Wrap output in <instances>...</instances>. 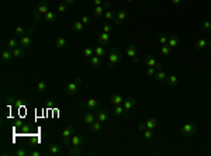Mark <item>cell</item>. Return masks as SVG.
Masks as SVG:
<instances>
[{
  "label": "cell",
  "instance_id": "1",
  "mask_svg": "<svg viewBox=\"0 0 211 156\" xmlns=\"http://www.w3.org/2000/svg\"><path fill=\"white\" fill-rule=\"evenodd\" d=\"M49 11V4L47 0H40L38 4H37V10L34 13V17L37 21H40L42 17H44L45 14Z\"/></svg>",
  "mask_w": 211,
  "mask_h": 156
},
{
  "label": "cell",
  "instance_id": "2",
  "mask_svg": "<svg viewBox=\"0 0 211 156\" xmlns=\"http://www.w3.org/2000/svg\"><path fill=\"white\" fill-rule=\"evenodd\" d=\"M121 59V52L117 46H113L108 52V68H114Z\"/></svg>",
  "mask_w": 211,
  "mask_h": 156
},
{
  "label": "cell",
  "instance_id": "3",
  "mask_svg": "<svg viewBox=\"0 0 211 156\" xmlns=\"http://www.w3.org/2000/svg\"><path fill=\"white\" fill-rule=\"evenodd\" d=\"M73 134H75V127L73 125H68V127H65L62 129V132H61V135H62V145L65 146L70 145V138H72Z\"/></svg>",
  "mask_w": 211,
  "mask_h": 156
},
{
  "label": "cell",
  "instance_id": "4",
  "mask_svg": "<svg viewBox=\"0 0 211 156\" xmlns=\"http://www.w3.org/2000/svg\"><path fill=\"white\" fill-rule=\"evenodd\" d=\"M197 132V125L194 122H187L182 127V135L183 136H191Z\"/></svg>",
  "mask_w": 211,
  "mask_h": 156
},
{
  "label": "cell",
  "instance_id": "5",
  "mask_svg": "<svg viewBox=\"0 0 211 156\" xmlns=\"http://www.w3.org/2000/svg\"><path fill=\"white\" fill-rule=\"evenodd\" d=\"M108 9H111L110 0L104 2L101 6H96V7H94V9H93V16H94V17H101V16H104L106 10H108Z\"/></svg>",
  "mask_w": 211,
  "mask_h": 156
},
{
  "label": "cell",
  "instance_id": "6",
  "mask_svg": "<svg viewBox=\"0 0 211 156\" xmlns=\"http://www.w3.org/2000/svg\"><path fill=\"white\" fill-rule=\"evenodd\" d=\"M125 52H127V56H130V58L132 59V62H138V49H137V45L135 44H130V45H127V49H125Z\"/></svg>",
  "mask_w": 211,
  "mask_h": 156
},
{
  "label": "cell",
  "instance_id": "7",
  "mask_svg": "<svg viewBox=\"0 0 211 156\" xmlns=\"http://www.w3.org/2000/svg\"><path fill=\"white\" fill-rule=\"evenodd\" d=\"M82 107L87 108L89 111H97L99 110V101H97L96 98H89L87 101L82 103Z\"/></svg>",
  "mask_w": 211,
  "mask_h": 156
},
{
  "label": "cell",
  "instance_id": "8",
  "mask_svg": "<svg viewBox=\"0 0 211 156\" xmlns=\"http://www.w3.org/2000/svg\"><path fill=\"white\" fill-rule=\"evenodd\" d=\"M82 83V79L80 77H77L75 82H70V83H68V86H66V93L68 94H75L77 91V87H79V84Z\"/></svg>",
  "mask_w": 211,
  "mask_h": 156
},
{
  "label": "cell",
  "instance_id": "9",
  "mask_svg": "<svg viewBox=\"0 0 211 156\" xmlns=\"http://www.w3.org/2000/svg\"><path fill=\"white\" fill-rule=\"evenodd\" d=\"M18 44H20V46L21 48H30L31 46V44H32V39H31V35H28V34H25V35H23V37H20V39H18Z\"/></svg>",
  "mask_w": 211,
  "mask_h": 156
},
{
  "label": "cell",
  "instance_id": "10",
  "mask_svg": "<svg viewBox=\"0 0 211 156\" xmlns=\"http://www.w3.org/2000/svg\"><path fill=\"white\" fill-rule=\"evenodd\" d=\"M97 118H96V111H89V113H85L83 115V122L86 125H92L94 121H96Z\"/></svg>",
  "mask_w": 211,
  "mask_h": 156
},
{
  "label": "cell",
  "instance_id": "11",
  "mask_svg": "<svg viewBox=\"0 0 211 156\" xmlns=\"http://www.w3.org/2000/svg\"><path fill=\"white\" fill-rule=\"evenodd\" d=\"M127 18V10L125 9H121V10L117 11V17L114 20V25H120L124 23V20Z\"/></svg>",
  "mask_w": 211,
  "mask_h": 156
},
{
  "label": "cell",
  "instance_id": "12",
  "mask_svg": "<svg viewBox=\"0 0 211 156\" xmlns=\"http://www.w3.org/2000/svg\"><path fill=\"white\" fill-rule=\"evenodd\" d=\"M85 143V138L83 135H79V134H73L72 138H70V145L72 146H80Z\"/></svg>",
  "mask_w": 211,
  "mask_h": 156
},
{
  "label": "cell",
  "instance_id": "13",
  "mask_svg": "<svg viewBox=\"0 0 211 156\" xmlns=\"http://www.w3.org/2000/svg\"><path fill=\"white\" fill-rule=\"evenodd\" d=\"M145 63H146V66H153V68H156V69H162V63L156 62L155 58H153L152 55H146L145 56Z\"/></svg>",
  "mask_w": 211,
  "mask_h": 156
},
{
  "label": "cell",
  "instance_id": "14",
  "mask_svg": "<svg viewBox=\"0 0 211 156\" xmlns=\"http://www.w3.org/2000/svg\"><path fill=\"white\" fill-rule=\"evenodd\" d=\"M196 49H204V48H211V41H207L204 38H200L196 44H194Z\"/></svg>",
  "mask_w": 211,
  "mask_h": 156
},
{
  "label": "cell",
  "instance_id": "15",
  "mask_svg": "<svg viewBox=\"0 0 211 156\" xmlns=\"http://www.w3.org/2000/svg\"><path fill=\"white\" fill-rule=\"evenodd\" d=\"M135 104H137V98H134V97H130V98H127V100H124V103H122V107H124L125 113L131 111V108L134 107Z\"/></svg>",
  "mask_w": 211,
  "mask_h": 156
},
{
  "label": "cell",
  "instance_id": "16",
  "mask_svg": "<svg viewBox=\"0 0 211 156\" xmlns=\"http://www.w3.org/2000/svg\"><path fill=\"white\" fill-rule=\"evenodd\" d=\"M48 152L51 153V155H61L62 146L59 145V143H51V145L48 146Z\"/></svg>",
  "mask_w": 211,
  "mask_h": 156
},
{
  "label": "cell",
  "instance_id": "17",
  "mask_svg": "<svg viewBox=\"0 0 211 156\" xmlns=\"http://www.w3.org/2000/svg\"><path fill=\"white\" fill-rule=\"evenodd\" d=\"M110 103H111V104H114V106L122 104V103H124V97H122L121 94L114 93V94H111V96H110Z\"/></svg>",
  "mask_w": 211,
  "mask_h": 156
},
{
  "label": "cell",
  "instance_id": "18",
  "mask_svg": "<svg viewBox=\"0 0 211 156\" xmlns=\"http://www.w3.org/2000/svg\"><path fill=\"white\" fill-rule=\"evenodd\" d=\"M2 59H3V62H10V61H13V54H11V49H9V48H6V49H3L2 51Z\"/></svg>",
  "mask_w": 211,
  "mask_h": 156
},
{
  "label": "cell",
  "instance_id": "19",
  "mask_svg": "<svg viewBox=\"0 0 211 156\" xmlns=\"http://www.w3.org/2000/svg\"><path fill=\"white\" fill-rule=\"evenodd\" d=\"M96 118L100 122H106L108 118V113L106 110H100V108H99V110L96 111Z\"/></svg>",
  "mask_w": 211,
  "mask_h": 156
},
{
  "label": "cell",
  "instance_id": "20",
  "mask_svg": "<svg viewBox=\"0 0 211 156\" xmlns=\"http://www.w3.org/2000/svg\"><path fill=\"white\" fill-rule=\"evenodd\" d=\"M99 44L100 45H108L110 44V34L108 32H101L100 35H99Z\"/></svg>",
  "mask_w": 211,
  "mask_h": 156
},
{
  "label": "cell",
  "instance_id": "21",
  "mask_svg": "<svg viewBox=\"0 0 211 156\" xmlns=\"http://www.w3.org/2000/svg\"><path fill=\"white\" fill-rule=\"evenodd\" d=\"M180 44V38L179 37H177V35H170L169 37V41H168V45L170 46V48H176L177 45H179Z\"/></svg>",
  "mask_w": 211,
  "mask_h": 156
},
{
  "label": "cell",
  "instance_id": "22",
  "mask_svg": "<svg viewBox=\"0 0 211 156\" xmlns=\"http://www.w3.org/2000/svg\"><path fill=\"white\" fill-rule=\"evenodd\" d=\"M11 54H13L14 58H17V59H21V58H24V48H21V46H17V48H14L11 49Z\"/></svg>",
  "mask_w": 211,
  "mask_h": 156
},
{
  "label": "cell",
  "instance_id": "23",
  "mask_svg": "<svg viewBox=\"0 0 211 156\" xmlns=\"http://www.w3.org/2000/svg\"><path fill=\"white\" fill-rule=\"evenodd\" d=\"M155 80L156 82H163V80H166V77H168V75H166V72L165 70H162V69H158L156 70V73H155Z\"/></svg>",
  "mask_w": 211,
  "mask_h": 156
},
{
  "label": "cell",
  "instance_id": "24",
  "mask_svg": "<svg viewBox=\"0 0 211 156\" xmlns=\"http://www.w3.org/2000/svg\"><path fill=\"white\" fill-rule=\"evenodd\" d=\"M111 113H113V115L118 117V115H121V114H125V110L122 107V104H118V106H114V107L111 108Z\"/></svg>",
  "mask_w": 211,
  "mask_h": 156
},
{
  "label": "cell",
  "instance_id": "25",
  "mask_svg": "<svg viewBox=\"0 0 211 156\" xmlns=\"http://www.w3.org/2000/svg\"><path fill=\"white\" fill-rule=\"evenodd\" d=\"M56 20V13L55 11H48V13L44 16V21L45 23H54Z\"/></svg>",
  "mask_w": 211,
  "mask_h": 156
},
{
  "label": "cell",
  "instance_id": "26",
  "mask_svg": "<svg viewBox=\"0 0 211 156\" xmlns=\"http://www.w3.org/2000/svg\"><path fill=\"white\" fill-rule=\"evenodd\" d=\"M66 39L63 38V37H58V38L55 39V45H56V48H59V49H63V48H66Z\"/></svg>",
  "mask_w": 211,
  "mask_h": 156
},
{
  "label": "cell",
  "instance_id": "27",
  "mask_svg": "<svg viewBox=\"0 0 211 156\" xmlns=\"http://www.w3.org/2000/svg\"><path fill=\"white\" fill-rule=\"evenodd\" d=\"M177 82H179V79H177L176 75H168V77H166V83L169 84V86H176Z\"/></svg>",
  "mask_w": 211,
  "mask_h": 156
},
{
  "label": "cell",
  "instance_id": "28",
  "mask_svg": "<svg viewBox=\"0 0 211 156\" xmlns=\"http://www.w3.org/2000/svg\"><path fill=\"white\" fill-rule=\"evenodd\" d=\"M145 125H146V128H151V129H155L156 127H158V120L156 118H149V120H146V122H145Z\"/></svg>",
  "mask_w": 211,
  "mask_h": 156
},
{
  "label": "cell",
  "instance_id": "29",
  "mask_svg": "<svg viewBox=\"0 0 211 156\" xmlns=\"http://www.w3.org/2000/svg\"><path fill=\"white\" fill-rule=\"evenodd\" d=\"M101 128H103V125H101V122L99 121V120H96L93 124L90 125V131L92 132H99V131H101Z\"/></svg>",
  "mask_w": 211,
  "mask_h": 156
},
{
  "label": "cell",
  "instance_id": "30",
  "mask_svg": "<svg viewBox=\"0 0 211 156\" xmlns=\"http://www.w3.org/2000/svg\"><path fill=\"white\" fill-rule=\"evenodd\" d=\"M142 132H144V138H145L146 141H152L153 136H155V134H153V129H151V128L144 129Z\"/></svg>",
  "mask_w": 211,
  "mask_h": 156
},
{
  "label": "cell",
  "instance_id": "31",
  "mask_svg": "<svg viewBox=\"0 0 211 156\" xmlns=\"http://www.w3.org/2000/svg\"><path fill=\"white\" fill-rule=\"evenodd\" d=\"M37 90H38L40 93H45V91L48 90V84H47V82H44V80L38 82V83H37Z\"/></svg>",
  "mask_w": 211,
  "mask_h": 156
},
{
  "label": "cell",
  "instance_id": "32",
  "mask_svg": "<svg viewBox=\"0 0 211 156\" xmlns=\"http://www.w3.org/2000/svg\"><path fill=\"white\" fill-rule=\"evenodd\" d=\"M90 61V65L93 66V68H97V66L100 65L101 63V59H100V56H97V55H93L92 58L89 59Z\"/></svg>",
  "mask_w": 211,
  "mask_h": 156
},
{
  "label": "cell",
  "instance_id": "33",
  "mask_svg": "<svg viewBox=\"0 0 211 156\" xmlns=\"http://www.w3.org/2000/svg\"><path fill=\"white\" fill-rule=\"evenodd\" d=\"M83 23L82 21H76V23H73V25H72V30L75 32H82L83 31Z\"/></svg>",
  "mask_w": 211,
  "mask_h": 156
},
{
  "label": "cell",
  "instance_id": "34",
  "mask_svg": "<svg viewBox=\"0 0 211 156\" xmlns=\"http://www.w3.org/2000/svg\"><path fill=\"white\" fill-rule=\"evenodd\" d=\"M17 46H20L18 39H16V38H10V39H9V42H7V48H9V49H14V48H17Z\"/></svg>",
  "mask_w": 211,
  "mask_h": 156
},
{
  "label": "cell",
  "instance_id": "35",
  "mask_svg": "<svg viewBox=\"0 0 211 156\" xmlns=\"http://www.w3.org/2000/svg\"><path fill=\"white\" fill-rule=\"evenodd\" d=\"M94 55L100 56V58L106 55V49H104V46L103 45H97L96 48H94Z\"/></svg>",
  "mask_w": 211,
  "mask_h": 156
},
{
  "label": "cell",
  "instance_id": "36",
  "mask_svg": "<svg viewBox=\"0 0 211 156\" xmlns=\"http://www.w3.org/2000/svg\"><path fill=\"white\" fill-rule=\"evenodd\" d=\"M83 55H85V58L90 59V58H92V56L94 55V49L92 48V46H86V48L83 49Z\"/></svg>",
  "mask_w": 211,
  "mask_h": 156
},
{
  "label": "cell",
  "instance_id": "37",
  "mask_svg": "<svg viewBox=\"0 0 211 156\" xmlns=\"http://www.w3.org/2000/svg\"><path fill=\"white\" fill-rule=\"evenodd\" d=\"M68 155H70V156H80V155H82V152H80L79 146H72L70 150L68 152Z\"/></svg>",
  "mask_w": 211,
  "mask_h": 156
},
{
  "label": "cell",
  "instance_id": "38",
  "mask_svg": "<svg viewBox=\"0 0 211 156\" xmlns=\"http://www.w3.org/2000/svg\"><path fill=\"white\" fill-rule=\"evenodd\" d=\"M160 52H162V55L169 56L170 54H172V48H170L169 45H162V48H160Z\"/></svg>",
  "mask_w": 211,
  "mask_h": 156
},
{
  "label": "cell",
  "instance_id": "39",
  "mask_svg": "<svg viewBox=\"0 0 211 156\" xmlns=\"http://www.w3.org/2000/svg\"><path fill=\"white\" fill-rule=\"evenodd\" d=\"M104 18H106L107 21L115 20V18H114V13H113V11H111L110 9H108V10H106V13H104Z\"/></svg>",
  "mask_w": 211,
  "mask_h": 156
},
{
  "label": "cell",
  "instance_id": "40",
  "mask_svg": "<svg viewBox=\"0 0 211 156\" xmlns=\"http://www.w3.org/2000/svg\"><path fill=\"white\" fill-rule=\"evenodd\" d=\"M14 34L17 35V37H23V35H25L27 32H25V30L23 27H16L14 28Z\"/></svg>",
  "mask_w": 211,
  "mask_h": 156
},
{
  "label": "cell",
  "instance_id": "41",
  "mask_svg": "<svg viewBox=\"0 0 211 156\" xmlns=\"http://www.w3.org/2000/svg\"><path fill=\"white\" fill-rule=\"evenodd\" d=\"M159 44L160 45H168V41H169V37H166V34H160L159 35Z\"/></svg>",
  "mask_w": 211,
  "mask_h": 156
},
{
  "label": "cell",
  "instance_id": "42",
  "mask_svg": "<svg viewBox=\"0 0 211 156\" xmlns=\"http://www.w3.org/2000/svg\"><path fill=\"white\" fill-rule=\"evenodd\" d=\"M156 68H153V66H148V69H146V75L148 76H155V73H156Z\"/></svg>",
  "mask_w": 211,
  "mask_h": 156
},
{
  "label": "cell",
  "instance_id": "43",
  "mask_svg": "<svg viewBox=\"0 0 211 156\" xmlns=\"http://www.w3.org/2000/svg\"><path fill=\"white\" fill-rule=\"evenodd\" d=\"M203 27H204V30L207 32H210L211 31V21H208V20L203 21Z\"/></svg>",
  "mask_w": 211,
  "mask_h": 156
},
{
  "label": "cell",
  "instance_id": "44",
  "mask_svg": "<svg viewBox=\"0 0 211 156\" xmlns=\"http://www.w3.org/2000/svg\"><path fill=\"white\" fill-rule=\"evenodd\" d=\"M80 21L83 23L85 25H87V24H90V21H92V17L90 16H83V17L80 18Z\"/></svg>",
  "mask_w": 211,
  "mask_h": 156
},
{
  "label": "cell",
  "instance_id": "45",
  "mask_svg": "<svg viewBox=\"0 0 211 156\" xmlns=\"http://www.w3.org/2000/svg\"><path fill=\"white\" fill-rule=\"evenodd\" d=\"M66 6H68V4L66 3H61L58 6V13H65L66 11Z\"/></svg>",
  "mask_w": 211,
  "mask_h": 156
},
{
  "label": "cell",
  "instance_id": "46",
  "mask_svg": "<svg viewBox=\"0 0 211 156\" xmlns=\"http://www.w3.org/2000/svg\"><path fill=\"white\" fill-rule=\"evenodd\" d=\"M16 155L17 156H27V155H30V153H28L25 149H18L17 152H16Z\"/></svg>",
  "mask_w": 211,
  "mask_h": 156
},
{
  "label": "cell",
  "instance_id": "47",
  "mask_svg": "<svg viewBox=\"0 0 211 156\" xmlns=\"http://www.w3.org/2000/svg\"><path fill=\"white\" fill-rule=\"evenodd\" d=\"M111 30H113V27H111L110 24H104V25H103V31H104V32H108V34H110Z\"/></svg>",
  "mask_w": 211,
  "mask_h": 156
},
{
  "label": "cell",
  "instance_id": "48",
  "mask_svg": "<svg viewBox=\"0 0 211 156\" xmlns=\"http://www.w3.org/2000/svg\"><path fill=\"white\" fill-rule=\"evenodd\" d=\"M93 4H94V7L101 6V4H103V0H93Z\"/></svg>",
  "mask_w": 211,
  "mask_h": 156
},
{
  "label": "cell",
  "instance_id": "49",
  "mask_svg": "<svg viewBox=\"0 0 211 156\" xmlns=\"http://www.w3.org/2000/svg\"><path fill=\"white\" fill-rule=\"evenodd\" d=\"M30 155H31V156H41L42 152H40V150H34V152H31Z\"/></svg>",
  "mask_w": 211,
  "mask_h": 156
},
{
  "label": "cell",
  "instance_id": "50",
  "mask_svg": "<svg viewBox=\"0 0 211 156\" xmlns=\"http://www.w3.org/2000/svg\"><path fill=\"white\" fill-rule=\"evenodd\" d=\"M7 101H9L10 104H13V103H14V96H11V94H10V96L7 97Z\"/></svg>",
  "mask_w": 211,
  "mask_h": 156
},
{
  "label": "cell",
  "instance_id": "51",
  "mask_svg": "<svg viewBox=\"0 0 211 156\" xmlns=\"http://www.w3.org/2000/svg\"><path fill=\"white\" fill-rule=\"evenodd\" d=\"M170 2H172L173 4H180V3H183L184 0H170Z\"/></svg>",
  "mask_w": 211,
  "mask_h": 156
},
{
  "label": "cell",
  "instance_id": "52",
  "mask_svg": "<svg viewBox=\"0 0 211 156\" xmlns=\"http://www.w3.org/2000/svg\"><path fill=\"white\" fill-rule=\"evenodd\" d=\"M65 3L66 4H73L75 3V0H65Z\"/></svg>",
  "mask_w": 211,
  "mask_h": 156
},
{
  "label": "cell",
  "instance_id": "53",
  "mask_svg": "<svg viewBox=\"0 0 211 156\" xmlns=\"http://www.w3.org/2000/svg\"><path fill=\"white\" fill-rule=\"evenodd\" d=\"M125 2H128V3H131V2H135V0H125Z\"/></svg>",
  "mask_w": 211,
  "mask_h": 156
},
{
  "label": "cell",
  "instance_id": "54",
  "mask_svg": "<svg viewBox=\"0 0 211 156\" xmlns=\"http://www.w3.org/2000/svg\"><path fill=\"white\" fill-rule=\"evenodd\" d=\"M153 2H159V0H153Z\"/></svg>",
  "mask_w": 211,
  "mask_h": 156
},
{
  "label": "cell",
  "instance_id": "55",
  "mask_svg": "<svg viewBox=\"0 0 211 156\" xmlns=\"http://www.w3.org/2000/svg\"><path fill=\"white\" fill-rule=\"evenodd\" d=\"M184 2H189V0H184Z\"/></svg>",
  "mask_w": 211,
  "mask_h": 156
}]
</instances>
